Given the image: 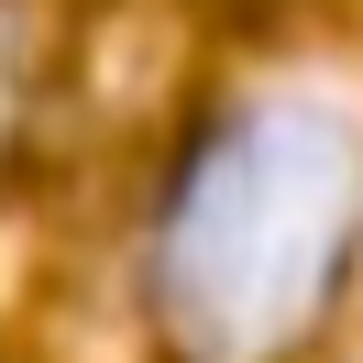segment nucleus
<instances>
[{"label": "nucleus", "instance_id": "f257e3e1", "mask_svg": "<svg viewBox=\"0 0 363 363\" xmlns=\"http://www.w3.org/2000/svg\"><path fill=\"white\" fill-rule=\"evenodd\" d=\"M363 253V111L341 89H253L187 143L155 209L143 297L177 363H286Z\"/></svg>", "mask_w": 363, "mask_h": 363}, {"label": "nucleus", "instance_id": "f03ea898", "mask_svg": "<svg viewBox=\"0 0 363 363\" xmlns=\"http://www.w3.org/2000/svg\"><path fill=\"white\" fill-rule=\"evenodd\" d=\"M11 99H23V45H11V11H0V143H11Z\"/></svg>", "mask_w": 363, "mask_h": 363}]
</instances>
